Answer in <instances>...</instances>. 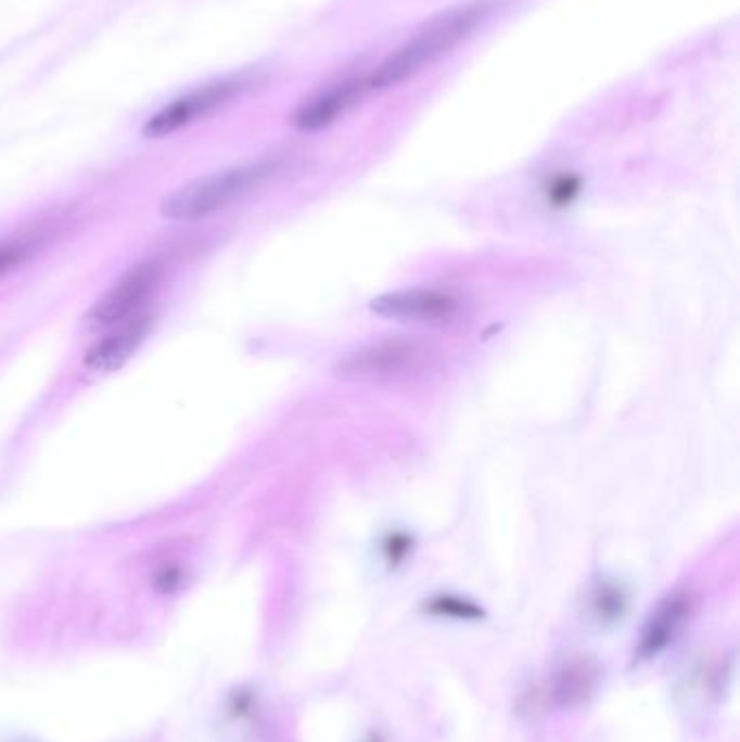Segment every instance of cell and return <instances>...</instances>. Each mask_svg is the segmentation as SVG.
Listing matches in <instances>:
<instances>
[{"instance_id":"6da1fadb","label":"cell","mask_w":740,"mask_h":742,"mask_svg":"<svg viewBox=\"0 0 740 742\" xmlns=\"http://www.w3.org/2000/svg\"><path fill=\"white\" fill-rule=\"evenodd\" d=\"M499 2L501 0H471L434 15L369 74V89L399 85L436 63L464 41L480 24H484Z\"/></svg>"},{"instance_id":"7a4b0ae2","label":"cell","mask_w":740,"mask_h":742,"mask_svg":"<svg viewBox=\"0 0 740 742\" xmlns=\"http://www.w3.org/2000/svg\"><path fill=\"white\" fill-rule=\"evenodd\" d=\"M284 165L286 156L273 154L197 178L167 195L161 204V213L176 221L204 219L278 176Z\"/></svg>"},{"instance_id":"3957f363","label":"cell","mask_w":740,"mask_h":742,"mask_svg":"<svg viewBox=\"0 0 740 742\" xmlns=\"http://www.w3.org/2000/svg\"><path fill=\"white\" fill-rule=\"evenodd\" d=\"M258 78L252 72H239L213 78L208 82H202L178 98L169 100L165 106H161L156 113L148 117V121L141 128V135L148 139H161L171 132H178L187 128L189 124H195L224 106L232 104L237 98H241L245 91H250Z\"/></svg>"},{"instance_id":"277c9868","label":"cell","mask_w":740,"mask_h":742,"mask_svg":"<svg viewBox=\"0 0 740 742\" xmlns=\"http://www.w3.org/2000/svg\"><path fill=\"white\" fill-rule=\"evenodd\" d=\"M428 349L408 338H384L347 351L334 364V373L345 380H391L423 367Z\"/></svg>"},{"instance_id":"5b68a950","label":"cell","mask_w":740,"mask_h":742,"mask_svg":"<svg viewBox=\"0 0 740 742\" xmlns=\"http://www.w3.org/2000/svg\"><path fill=\"white\" fill-rule=\"evenodd\" d=\"M161 280V267L156 263H141L119 278L87 312L89 328H111L124 319L143 310V304L152 295Z\"/></svg>"},{"instance_id":"8992f818","label":"cell","mask_w":740,"mask_h":742,"mask_svg":"<svg viewBox=\"0 0 740 742\" xmlns=\"http://www.w3.org/2000/svg\"><path fill=\"white\" fill-rule=\"evenodd\" d=\"M371 310L380 317L410 323L445 325L460 315V299L441 289H404L371 299Z\"/></svg>"},{"instance_id":"52a82bcc","label":"cell","mask_w":740,"mask_h":742,"mask_svg":"<svg viewBox=\"0 0 740 742\" xmlns=\"http://www.w3.org/2000/svg\"><path fill=\"white\" fill-rule=\"evenodd\" d=\"M365 91H369V74H345L304 100L295 111L293 124L299 130H319L354 106Z\"/></svg>"},{"instance_id":"ba28073f","label":"cell","mask_w":740,"mask_h":742,"mask_svg":"<svg viewBox=\"0 0 740 742\" xmlns=\"http://www.w3.org/2000/svg\"><path fill=\"white\" fill-rule=\"evenodd\" d=\"M111 328L113 330L98 338L82 356L85 367L93 373H113L119 369L148 338L152 330V315L141 310Z\"/></svg>"},{"instance_id":"9c48e42d","label":"cell","mask_w":740,"mask_h":742,"mask_svg":"<svg viewBox=\"0 0 740 742\" xmlns=\"http://www.w3.org/2000/svg\"><path fill=\"white\" fill-rule=\"evenodd\" d=\"M688 614L690 597L686 592H673L666 599H662L642 625L634 657L638 662H647L664 653L684 629Z\"/></svg>"},{"instance_id":"30bf717a","label":"cell","mask_w":740,"mask_h":742,"mask_svg":"<svg viewBox=\"0 0 740 742\" xmlns=\"http://www.w3.org/2000/svg\"><path fill=\"white\" fill-rule=\"evenodd\" d=\"M597 681V664L588 657H573L556 670L547 694L556 707H575L595 692Z\"/></svg>"},{"instance_id":"8fae6325","label":"cell","mask_w":740,"mask_h":742,"mask_svg":"<svg viewBox=\"0 0 740 742\" xmlns=\"http://www.w3.org/2000/svg\"><path fill=\"white\" fill-rule=\"evenodd\" d=\"M627 612V597L616 584H601L592 594V614L599 625H616Z\"/></svg>"},{"instance_id":"7c38bea8","label":"cell","mask_w":740,"mask_h":742,"mask_svg":"<svg viewBox=\"0 0 740 742\" xmlns=\"http://www.w3.org/2000/svg\"><path fill=\"white\" fill-rule=\"evenodd\" d=\"M425 612L441 618H456V621H477L482 618V607L473 601L460 599L456 594H436L425 603Z\"/></svg>"},{"instance_id":"4fadbf2b","label":"cell","mask_w":740,"mask_h":742,"mask_svg":"<svg viewBox=\"0 0 740 742\" xmlns=\"http://www.w3.org/2000/svg\"><path fill=\"white\" fill-rule=\"evenodd\" d=\"M37 245L39 243L28 234L2 239L0 241V278L22 267L37 252Z\"/></svg>"},{"instance_id":"5bb4252c","label":"cell","mask_w":740,"mask_h":742,"mask_svg":"<svg viewBox=\"0 0 740 742\" xmlns=\"http://www.w3.org/2000/svg\"><path fill=\"white\" fill-rule=\"evenodd\" d=\"M577 189H579L577 178H573V176H558V178H553L549 182L547 195L556 204H566V202H571L575 197Z\"/></svg>"},{"instance_id":"9a60e30c","label":"cell","mask_w":740,"mask_h":742,"mask_svg":"<svg viewBox=\"0 0 740 742\" xmlns=\"http://www.w3.org/2000/svg\"><path fill=\"white\" fill-rule=\"evenodd\" d=\"M180 584H182V573L176 566H167L161 573H156V577H154V586L161 592H174V590H178Z\"/></svg>"}]
</instances>
